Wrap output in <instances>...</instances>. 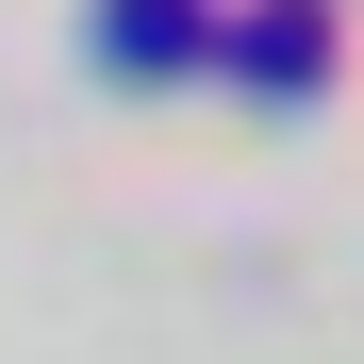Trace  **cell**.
<instances>
[{
  "label": "cell",
  "instance_id": "cell-2",
  "mask_svg": "<svg viewBox=\"0 0 364 364\" xmlns=\"http://www.w3.org/2000/svg\"><path fill=\"white\" fill-rule=\"evenodd\" d=\"M100 50L116 67H182L199 50V0H100Z\"/></svg>",
  "mask_w": 364,
  "mask_h": 364
},
{
  "label": "cell",
  "instance_id": "cell-1",
  "mask_svg": "<svg viewBox=\"0 0 364 364\" xmlns=\"http://www.w3.org/2000/svg\"><path fill=\"white\" fill-rule=\"evenodd\" d=\"M232 67H249V83H315V67H331V33H315V0H265V17L232 33Z\"/></svg>",
  "mask_w": 364,
  "mask_h": 364
}]
</instances>
